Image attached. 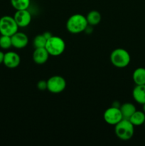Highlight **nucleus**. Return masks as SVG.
I'll return each mask as SVG.
<instances>
[{"mask_svg":"<svg viewBox=\"0 0 145 146\" xmlns=\"http://www.w3.org/2000/svg\"><path fill=\"white\" fill-rule=\"evenodd\" d=\"M50 54H48L46 48H36L33 53V60L37 64H44L47 62Z\"/></svg>","mask_w":145,"mask_h":146,"instance_id":"9b49d317","label":"nucleus"},{"mask_svg":"<svg viewBox=\"0 0 145 146\" xmlns=\"http://www.w3.org/2000/svg\"><path fill=\"white\" fill-rule=\"evenodd\" d=\"M4 53L0 51V64H3L4 62Z\"/></svg>","mask_w":145,"mask_h":146,"instance_id":"412c9836","label":"nucleus"},{"mask_svg":"<svg viewBox=\"0 0 145 146\" xmlns=\"http://www.w3.org/2000/svg\"><path fill=\"white\" fill-rule=\"evenodd\" d=\"M86 19L88 24L93 27V26H96L98 24H100V22L102 20V15L98 11L92 10L88 13Z\"/></svg>","mask_w":145,"mask_h":146,"instance_id":"dca6fc26","label":"nucleus"},{"mask_svg":"<svg viewBox=\"0 0 145 146\" xmlns=\"http://www.w3.org/2000/svg\"><path fill=\"white\" fill-rule=\"evenodd\" d=\"M12 46L11 36L6 35H1L0 36V48L3 49H8Z\"/></svg>","mask_w":145,"mask_h":146,"instance_id":"6ab92c4d","label":"nucleus"},{"mask_svg":"<svg viewBox=\"0 0 145 146\" xmlns=\"http://www.w3.org/2000/svg\"><path fill=\"white\" fill-rule=\"evenodd\" d=\"M18 26L17 25L14 17L6 15L0 18V34L11 36L18 31Z\"/></svg>","mask_w":145,"mask_h":146,"instance_id":"39448f33","label":"nucleus"},{"mask_svg":"<svg viewBox=\"0 0 145 146\" xmlns=\"http://www.w3.org/2000/svg\"><path fill=\"white\" fill-rule=\"evenodd\" d=\"M43 34H44V36L45 37V38H47V39H48L50 37H51L53 36L52 34H51V33L49 32V31H45V32H44Z\"/></svg>","mask_w":145,"mask_h":146,"instance_id":"4be33fe9","label":"nucleus"},{"mask_svg":"<svg viewBox=\"0 0 145 146\" xmlns=\"http://www.w3.org/2000/svg\"><path fill=\"white\" fill-rule=\"evenodd\" d=\"M21 63V58L17 53L14 51H9L4 54L3 64L9 68H16Z\"/></svg>","mask_w":145,"mask_h":146,"instance_id":"1a4fd4ad","label":"nucleus"},{"mask_svg":"<svg viewBox=\"0 0 145 146\" xmlns=\"http://www.w3.org/2000/svg\"><path fill=\"white\" fill-rule=\"evenodd\" d=\"M129 120L134 126H140L144 123L145 113L142 111H136Z\"/></svg>","mask_w":145,"mask_h":146,"instance_id":"2eb2a0df","label":"nucleus"},{"mask_svg":"<svg viewBox=\"0 0 145 146\" xmlns=\"http://www.w3.org/2000/svg\"><path fill=\"white\" fill-rule=\"evenodd\" d=\"M115 135L122 141H129L134 133V126L127 119H122L115 125Z\"/></svg>","mask_w":145,"mask_h":146,"instance_id":"f03ea898","label":"nucleus"},{"mask_svg":"<svg viewBox=\"0 0 145 146\" xmlns=\"http://www.w3.org/2000/svg\"><path fill=\"white\" fill-rule=\"evenodd\" d=\"M110 61L116 68H123L127 66L131 61L129 53L125 48H115L110 54Z\"/></svg>","mask_w":145,"mask_h":146,"instance_id":"7ed1b4c3","label":"nucleus"},{"mask_svg":"<svg viewBox=\"0 0 145 146\" xmlns=\"http://www.w3.org/2000/svg\"><path fill=\"white\" fill-rule=\"evenodd\" d=\"M121 113H122L123 119L129 120L130 117L133 115L134 113L136 111V107L134 104L131 103H125L119 107Z\"/></svg>","mask_w":145,"mask_h":146,"instance_id":"ddd939ff","label":"nucleus"},{"mask_svg":"<svg viewBox=\"0 0 145 146\" xmlns=\"http://www.w3.org/2000/svg\"><path fill=\"white\" fill-rule=\"evenodd\" d=\"M132 96L139 104H145V85H136L132 91Z\"/></svg>","mask_w":145,"mask_h":146,"instance_id":"f8f14e48","label":"nucleus"},{"mask_svg":"<svg viewBox=\"0 0 145 146\" xmlns=\"http://www.w3.org/2000/svg\"><path fill=\"white\" fill-rule=\"evenodd\" d=\"M105 123L110 125H115L123 119L119 108L112 106L107 108L103 114Z\"/></svg>","mask_w":145,"mask_h":146,"instance_id":"0eeeda50","label":"nucleus"},{"mask_svg":"<svg viewBox=\"0 0 145 146\" xmlns=\"http://www.w3.org/2000/svg\"><path fill=\"white\" fill-rule=\"evenodd\" d=\"M45 48L50 56H58L64 52L65 49V43L61 37L52 36L47 40Z\"/></svg>","mask_w":145,"mask_h":146,"instance_id":"20e7f679","label":"nucleus"},{"mask_svg":"<svg viewBox=\"0 0 145 146\" xmlns=\"http://www.w3.org/2000/svg\"><path fill=\"white\" fill-rule=\"evenodd\" d=\"M144 127H145V121H144Z\"/></svg>","mask_w":145,"mask_h":146,"instance_id":"b1692460","label":"nucleus"},{"mask_svg":"<svg viewBox=\"0 0 145 146\" xmlns=\"http://www.w3.org/2000/svg\"><path fill=\"white\" fill-rule=\"evenodd\" d=\"M37 88L39 91H45L48 88V84H47V81L44 80H41L37 83Z\"/></svg>","mask_w":145,"mask_h":146,"instance_id":"aec40b11","label":"nucleus"},{"mask_svg":"<svg viewBox=\"0 0 145 146\" xmlns=\"http://www.w3.org/2000/svg\"><path fill=\"white\" fill-rule=\"evenodd\" d=\"M48 84V90L52 94H60L63 92L66 88V81L63 77L61 76H51L47 81Z\"/></svg>","mask_w":145,"mask_h":146,"instance_id":"423d86ee","label":"nucleus"},{"mask_svg":"<svg viewBox=\"0 0 145 146\" xmlns=\"http://www.w3.org/2000/svg\"><path fill=\"white\" fill-rule=\"evenodd\" d=\"M11 4L16 11L28 9L30 6V0H11Z\"/></svg>","mask_w":145,"mask_h":146,"instance_id":"f3484780","label":"nucleus"},{"mask_svg":"<svg viewBox=\"0 0 145 146\" xmlns=\"http://www.w3.org/2000/svg\"><path fill=\"white\" fill-rule=\"evenodd\" d=\"M88 23L86 17L80 14L71 16L66 22V29L70 33L78 34L85 31Z\"/></svg>","mask_w":145,"mask_h":146,"instance_id":"f257e3e1","label":"nucleus"},{"mask_svg":"<svg viewBox=\"0 0 145 146\" xmlns=\"http://www.w3.org/2000/svg\"><path fill=\"white\" fill-rule=\"evenodd\" d=\"M132 79L136 85H145V68H136L132 74Z\"/></svg>","mask_w":145,"mask_h":146,"instance_id":"4468645a","label":"nucleus"},{"mask_svg":"<svg viewBox=\"0 0 145 146\" xmlns=\"http://www.w3.org/2000/svg\"><path fill=\"white\" fill-rule=\"evenodd\" d=\"M12 46L16 48H24L28 45V37L23 32H16L11 36Z\"/></svg>","mask_w":145,"mask_h":146,"instance_id":"9d476101","label":"nucleus"},{"mask_svg":"<svg viewBox=\"0 0 145 146\" xmlns=\"http://www.w3.org/2000/svg\"><path fill=\"white\" fill-rule=\"evenodd\" d=\"M47 38L44 36V34H39L35 36L34 39V46L35 48H44L47 42Z\"/></svg>","mask_w":145,"mask_h":146,"instance_id":"a211bd4d","label":"nucleus"},{"mask_svg":"<svg viewBox=\"0 0 145 146\" xmlns=\"http://www.w3.org/2000/svg\"><path fill=\"white\" fill-rule=\"evenodd\" d=\"M14 19H15L18 27L24 28L28 27L31 21V14L28 9L17 10L14 15Z\"/></svg>","mask_w":145,"mask_h":146,"instance_id":"6e6552de","label":"nucleus"},{"mask_svg":"<svg viewBox=\"0 0 145 146\" xmlns=\"http://www.w3.org/2000/svg\"><path fill=\"white\" fill-rule=\"evenodd\" d=\"M142 106H142V111L145 113V104H144Z\"/></svg>","mask_w":145,"mask_h":146,"instance_id":"5701e85b","label":"nucleus"}]
</instances>
